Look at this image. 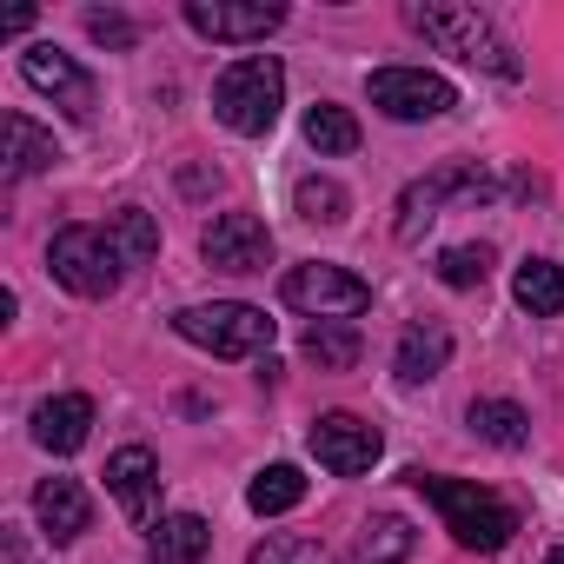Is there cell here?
I'll use <instances>...</instances> for the list:
<instances>
[{
    "instance_id": "5bb4252c",
    "label": "cell",
    "mask_w": 564,
    "mask_h": 564,
    "mask_svg": "<svg viewBox=\"0 0 564 564\" xmlns=\"http://www.w3.org/2000/svg\"><path fill=\"white\" fill-rule=\"evenodd\" d=\"M34 518L54 544H74L87 524H94V498L80 491V478H41L34 485Z\"/></svg>"
},
{
    "instance_id": "83f0119b",
    "label": "cell",
    "mask_w": 564,
    "mask_h": 564,
    "mask_svg": "<svg viewBox=\"0 0 564 564\" xmlns=\"http://www.w3.org/2000/svg\"><path fill=\"white\" fill-rule=\"evenodd\" d=\"M246 564H326V551L313 538H265Z\"/></svg>"
},
{
    "instance_id": "4316f807",
    "label": "cell",
    "mask_w": 564,
    "mask_h": 564,
    "mask_svg": "<svg viewBox=\"0 0 564 564\" xmlns=\"http://www.w3.org/2000/svg\"><path fill=\"white\" fill-rule=\"evenodd\" d=\"M438 279H445L452 293L485 286V279H491V246H485V239H478V246H445V252H438Z\"/></svg>"
},
{
    "instance_id": "3957f363",
    "label": "cell",
    "mask_w": 564,
    "mask_h": 564,
    "mask_svg": "<svg viewBox=\"0 0 564 564\" xmlns=\"http://www.w3.org/2000/svg\"><path fill=\"white\" fill-rule=\"evenodd\" d=\"M412 28H419L432 47H445V54H458V61L498 74V80H518V54H511V41H505L478 8H458V0H432V8H412Z\"/></svg>"
},
{
    "instance_id": "277c9868",
    "label": "cell",
    "mask_w": 564,
    "mask_h": 564,
    "mask_svg": "<svg viewBox=\"0 0 564 564\" xmlns=\"http://www.w3.org/2000/svg\"><path fill=\"white\" fill-rule=\"evenodd\" d=\"M173 333L213 359H259L272 352V319L246 300H213V306H186L173 313Z\"/></svg>"
},
{
    "instance_id": "5b68a950",
    "label": "cell",
    "mask_w": 564,
    "mask_h": 564,
    "mask_svg": "<svg viewBox=\"0 0 564 564\" xmlns=\"http://www.w3.org/2000/svg\"><path fill=\"white\" fill-rule=\"evenodd\" d=\"M47 272L61 279L74 300H107L120 286L127 259H120V246H113L107 226H61L54 246H47Z\"/></svg>"
},
{
    "instance_id": "9c48e42d",
    "label": "cell",
    "mask_w": 564,
    "mask_h": 564,
    "mask_svg": "<svg viewBox=\"0 0 564 564\" xmlns=\"http://www.w3.org/2000/svg\"><path fill=\"white\" fill-rule=\"evenodd\" d=\"M306 445H313V458H319L333 478H359V471H372L379 452H386L379 425H366V419H352V412H319L313 432H306Z\"/></svg>"
},
{
    "instance_id": "ac0fdd59",
    "label": "cell",
    "mask_w": 564,
    "mask_h": 564,
    "mask_svg": "<svg viewBox=\"0 0 564 564\" xmlns=\"http://www.w3.org/2000/svg\"><path fill=\"white\" fill-rule=\"evenodd\" d=\"M0 133H8V180H28V173H41V166H54L61 160V147H54V133H41L28 113H8L0 120Z\"/></svg>"
},
{
    "instance_id": "f546056e",
    "label": "cell",
    "mask_w": 564,
    "mask_h": 564,
    "mask_svg": "<svg viewBox=\"0 0 564 564\" xmlns=\"http://www.w3.org/2000/svg\"><path fill=\"white\" fill-rule=\"evenodd\" d=\"M28 28H34V8H14L8 21H0V34H28Z\"/></svg>"
},
{
    "instance_id": "484cf974",
    "label": "cell",
    "mask_w": 564,
    "mask_h": 564,
    "mask_svg": "<svg viewBox=\"0 0 564 564\" xmlns=\"http://www.w3.org/2000/svg\"><path fill=\"white\" fill-rule=\"evenodd\" d=\"M107 232H113V246H120L127 265H147V259L160 252V226H153V213H140V206H120V213L107 219Z\"/></svg>"
},
{
    "instance_id": "44dd1931",
    "label": "cell",
    "mask_w": 564,
    "mask_h": 564,
    "mask_svg": "<svg viewBox=\"0 0 564 564\" xmlns=\"http://www.w3.org/2000/svg\"><path fill=\"white\" fill-rule=\"evenodd\" d=\"M471 432L485 438V445H498V452H518L524 438H531V419H524V405H511V399H471Z\"/></svg>"
},
{
    "instance_id": "cb8c5ba5",
    "label": "cell",
    "mask_w": 564,
    "mask_h": 564,
    "mask_svg": "<svg viewBox=\"0 0 564 564\" xmlns=\"http://www.w3.org/2000/svg\"><path fill=\"white\" fill-rule=\"evenodd\" d=\"M306 147H313L319 160H333V153H352V147H359V120H352L346 107L319 100V107H306Z\"/></svg>"
},
{
    "instance_id": "ba28073f",
    "label": "cell",
    "mask_w": 564,
    "mask_h": 564,
    "mask_svg": "<svg viewBox=\"0 0 564 564\" xmlns=\"http://www.w3.org/2000/svg\"><path fill=\"white\" fill-rule=\"evenodd\" d=\"M372 107L386 120L419 127V120H445L458 107V87L445 74H425V67H379L372 74Z\"/></svg>"
},
{
    "instance_id": "d6986e66",
    "label": "cell",
    "mask_w": 564,
    "mask_h": 564,
    "mask_svg": "<svg viewBox=\"0 0 564 564\" xmlns=\"http://www.w3.org/2000/svg\"><path fill=\"white\" fill-rule=\"evenodd\" d=\"M511 300H518L531 319H557V313H564V265H551V259H524L518 279H511Z\"/></svg>"
},
{
    "instance_id": "30bf717a",
    "label": "cell",
    "mask_w": 564,
    "mask_h": 564,
    "mask_svg": "<svg viewBox=\"0 0 564 564\" xmlns=\"http://www.w3.org/2000/svg\"><path fill=\"white\" fill-rule=\"evenodd\" d=\"M279 21H286V8L279 0H186V28L206 34V41H265Z\"/></svg>"
},
{
    "instance_id": "603a6c76",
    "label": "cell",
    "mask_w": 564,
    "mask_h": 564,
    "mask_svg": "<svg viewBox=\"0 0 564 564\" xmlns=\"http://www.w3.org/2000/svg\"><path fill=\"white\" fill-rule=\"evenodd\" d=\"M306 498V471L300 465H265L252 485H246V505L259 511V518H279V511H293Z\"/></svg>"
},
{
    "instance_id": "7402d4cb",
    "label": "cell",
    "mask_w": 564,
    "mask_h": 564,
    "mask_svg": "<svg viewBox=\"0 0 564 564\" xmlns=\"http://www.w3.org/2000/svg\"><path fill=\"white\" fill-rule=\"evenodd\" d=\"M412 544H419V531H412L399 511H386V518H372V524L359 531L352 564H405V557H412Z\"/></svg>"
},
{
    "instance_id": "f1b7e54d",
    "label": "cell",
    "mask_w": 564,
    "mask_h": 564,
    "mask_svg": "<svg viewBox=\"0 0 564 564\" xmlns=\"http://www.w3.org/2000/svg\"><path fill=\"white\" fill-rule=\"evenodd\" d=\"M87 34H94L100 47H133V41H140L133 21H120V14H87Z\"/></svg>"
},
{
    "instance_id": "4dcf8cb0",
    "label": "cell",
    "mask_w": 564,
    "mask_h": 564,
    "mask_svg": "<svg viewBox=\"0 0 564 564\" xmlns=\"http://www.w3.org/2000/svg\"><path fill=\"white\" fill-rule=\"evenodd\" d=\"M544 564H564V544H557V551H551V557H544Z\"/></svg>"
},
{
    "instance_id": "e0dca14e",
    "label": "cell",
    "mask_w": 564,
    "mask_h": 564,
    "mask_svg": "<svg viewBox=\"0 0 564 564\" xmlns=\"http://www.w3.org/2000/svg\"><path fill=\"white\" fill-rule=\"evenodd\" d=\"M206 544H213L206 518H193V511H173V518H160V524H153V538H147V557H153V564H199V557H206Z\"/></svg>"
},
{
    "instance_id": "7a4b0ae2",
    "label": "cell",
    "mask_w": 564,
    "mask_h": 564,
    "mask_svg": "<svg viewBox=\"0 0 564 564\" xmlns=\"http://www.w3.org/2000/svg\"><path fill=\"white\" fill-rule=\"evenodd\" d=\"M279 107H286V67H279L272 54H246V61H232V67L213 80V113H219V127L239 133V140L272 133Z\"/></svg>"
},
{
    "instance_id": "2e32d148",
    "label": "cell",
    "mask_w": 564,
    "mask_h": 564,
    "mask_svg": "<svg viewBox=\"0 0 564 564\" xmlns=\"http://www.w3.org/2000/svg\"><path fill=\"white\" fill-rule=\"evenodd\" d=\"M445 366H452V326H438V319H419V326H405V333H399L392 372H399L405 386H425V379H438Z\"/></svg>"
},
{
    "instance_id": "ffe728a7",
    "label": "cell",
    "mask_w": 564,
    "mask_h": 564,
    "mask_svg": "<svg viewBox=\"0 0 564 564\" xmlns=\"http://www.w3.org/2000/svg\"><path fill=\"white\" fill-rule=\"evenodd\" d=\"M359 352H366L359 326H346V319H313V326H306V359H313L319 372H352Z\"/></svg>"
},
{
    "instance_id": "7c38bea8",
    "label": "cell",
    "mask_w": 564,
    "mask_h": 564,
    "mask_svg": "<svg viewBox=\"0 0 564 564\" xmlns=\"http://www.w3.org/2000/svg\"><path fill=\"white\" fill-rule=\"evenodd\" d=\"M21 80H28L34 94H54L74 120L94 113V74H87L80 61H67L61 47H28V54H21Z\"/></svg>"
},
{
    "instance_id": "6da1fadb",
    "label": "cell",
    "mask_w": 564,
    "mask_h": 564,
    "mask_svg": "<svg viewBox=\"0 0 564 564\" xmlns=\"http://www.w3.org/2000/svg\"><path fill=\"white\" fill-rule=\"evenodd\" d=\"M405 478L425 491V505L445 518V531H452L465 551H505V544H511L518 505H505L498 491H485V485H471V478H445V471H405Z\"/></svg>"
},
{
    "instance_id": "4fadbf2b",
    "label": "cell",
    "mask_w": 564,
    "mask_h": 564,
    "mask_svg": "<svg viewBox=\"0 0 564 564\" xmlns=\"http://www.w3.org/2000/svg\"><path fill=\"white\" fill-rule=\"evenodd\" d=\"M34 438H41L54 458L80 452V445L94 438V399H87V392H61V399H41V405H34Z\"/></svg>"
},
{
    "instance_id": "9a60e30c",
    "label": "cell",
    "mask_w": 564,
    "mask_h": 564,
    "mask_svg": "<svg viewBox=\"0 0 564 564\" xmlns=\"http://www.w3.org/2000/svg\"><path fill=\"white\" fill-rule=\"evenodd\" d=\"M107 491H113V505L127 518H147L153 511V491H160V458L147 445H120L107 458Z\"/></svg>"
},
{
    "instance_id": "52a82bcc",
    "label": "cell",
    "mask_w": 564,
    "mask_h": 564,
    "mask_svg": "<svg viewBox=\"0 0 564 564\" xmlns=\"http://www.w3.org/2000/svg\"><path fill=\"white\" fill-rule=\"evenodd\" d=\"M445 199H491V173L478 166V160H452V166H438V173H425V180H412L405 186V199H399V239L412 246L432 219H438V206Z\"/></svg>"
},
{
    "instance_id": "d4e9b609",
    "label": "cell",
    "mask_w": 564,
    "mask_h": 564,
    "mask_svg": "<svg viewBox=\"0 0 564 564\" xmlns=\"http://www.w3.org/2000/svg\"><path fill=\"white\" fill-rule=\"evenodd\" d=\"M293 206H300V219H313V226H346V213H352L346 186H339V180H319V173H306V180L293 186Z\"/></svg>"
},
{
    "instance_id": "8fae6325",
    "label": "cell",
    "mask_w": 564,
    "mask_h": 564,
    "mask_svg": "<svg viewBox=\"0 0 564 564\" xmlns=\"http://www.w3.org/2000/svg\"><path fill=\"white\" fill-rule=\"evenodd\" d=\"M199 252H206V265H219V272H265V265H272V232H265V219H252V213H219V219L206 226Z\"/></svg>"
},
{
    "instance_id": "8992f818",
    "label": "cell",
    "mask_w": 564,
    "mask_h": 564,
    "mask_svg": "<svg viewBox=\"0 0 564 564\" xmlns=\"http://www.w3.org/2000/svg\"><path fill=\"white\" fill-rule=\"evenodd\" d=\"M279 300H286L293 313H306V319H352V313L372 306V286L359 272H346V265L313 259V265H293L286 279H279Z\"/></svg>"
}]
</instances>
